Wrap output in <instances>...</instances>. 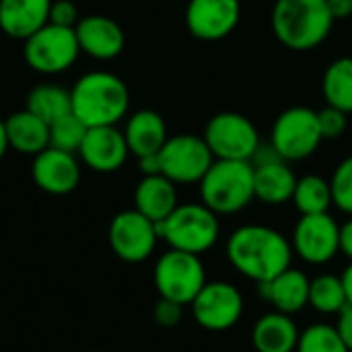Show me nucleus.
<instances>
[{"label": "nucleus", "instance_id": "f257e3e1", "mask_svg": "<svg viewBox=\"0 0 352 352\" xmlns=\"http://www.w3.org/2000/svg\"><path fill=\"white\" fill-rule=\"evenodd\" d=\"M227 258L239 274L262 285L291 268L293 245L272 227L243 225L231 233Z\"/></svg>", "mask_w": 352, "mask_h": 352}, {"label": "nucleus", "instance_id": "f03ea898", "mask_svg": "<svg viewBox=\"0 0 352 352\" xmlns=\"http://www.w3.org/2000/svg\"><path fill=\"white\" fill-rule=\"evenodd\" d=\"M72 113L87 126H116L130 107L126 82L105 70L82 74L70 89Z\"/></svg>", "mask_w": 352, "mask_h": 352}, {"label": "nucleus", "instance_id": "7ed1b4c3", "mask_svg": "<svg viewBox=\"0 0 352 352\" xmlns=\"http://www.w3.org/2000/svg\"><path fill=\"white\" fill-rule=\"evenodd\" d=\"M270 21L276 39L295 52L324 43L334 25L328 0H276Z\"/></svg>", "mask_w": 352, "mask_h": 352}, {"label": "nucleus", "instance_id": "20e7f679", "mask_svg": "<svg viewBox=\"0 0 352 352\" xmlns=\"http://www.w3.org/2000/svg\"><path fill=\"white\" fill-rule=\"evenodd\" d=\"M202 204L214 214L241 212L254 198V165L250 161L214 159L200 179Z\"/></svg>", "mask_w": 352, "mask_h": 352}, {"label": "nucleus", "instance_id": "39448f33", "mask_svg": "<svg viewBox=\"0 0 352 352\" xmlns=\"http://www.w3.org/2000/svg\"><path fill=\"white\" fill-rule=\"evenodd\" d=\"M157 231L159 239L171 250L200 256L214 248L221 235V225L219 214L204 204H177L165 221L157 223Z\"/></svg>", "mask_w": 352, "mask_h": 352}, {"label": "nucleus", "instance_id": "423d86ee", "mask_svg": "<svg viewBox=\"0 0 352 352\" xmlns=\"http://www.w3.org/2000/svg\"><path fill=\"white\" fill-rule=\"evenodd\" d=\"M80 54L74 27L47 23L23 41V56L31 70L39 74H60L68 70Z\"/></svg>", "mask_w": 352, "mask_h": 352}, {"label": "nucleus", "instance_id": "0eeeda50", "mask_svg": "<svg viewBox=\"0 0 352 352\" xmlns=\"http://www.w3.org/2000/svg\"><path fill=\"white\" fill-rule=\"evenodd\" d=\"M153 280L159 297L179 305H190L208 283L200 256L179 250H169L157 260Z\"/></svg>", "mask_w": 352, "mask_h": 352}, {"label": "nucleus", "instance_id": "6e6552de", "mask_svg": "<svg viewBox=\"0 0 352 352\" xmlns=\"http://www.w3.org/2000/svg\"><path fill=\"white\" fill-rule=\"evenodd\" d=\"M202 138L214 159L225 161H252L262 142L254 122L237 111L214 113L208 120Z\"/></svg>", "mask_w": 352, "mask_h": 352}, {"label": "nucleus", "instance_id": "1a4fd4ad", "mask_svg": "<svg viewBox=\"0 0 352 352\" xmlns=\"http://www.w3.org/2000/svg\"><path fill=\"white\" fill-rule=\"evenodd\" d=\"M324 140L318 111L309 107H289L285 109L270 134V144L276 148V153L289 163V161H303L311 157L320 142Z\"/></svg>", "mask_w": 352, "mask_h": 352}, {"label": "nucleus", "instance_id": "9d476101", "mask_svg": "<svg viewBox=\"0 0 352 352\" xmlns=\"http://www.w3.org/2000/svg\"><path fill=\"white\" fill-rule=\"evenodd\" d=\"M212 163L214 155L210 153L206 140L196 134L171 136L159 151L161 175L171 179L175 186L200 184Z\"/></svg>", "mask_w": 352, "mask_h": 352}, {"label": "nucleus", "instance_id": "9b49d317", "mask_svg": "<svg viewBox=\"0 0 352 352\" xmlns=\"http://www.w3.org/2000/svg\"><path fill=\"white\" fill-rule=\"evenodd\" d=\"M107 239L120 260L128 264H140L153 256L159 241V231L157 223L132 208L122 210L111 219Z\"/></svg>", "mask_w": 352, "mask_h": 352}, {"label": "nucleus", "instance_id": "f8f14e48", "mask_svg": "<svg viewBox=\"0 0 352 352\" xmlns=\"http://www.w3.org/2000/svg\"><path fill=\"white\" fill-rule=\"evenodd\" d=\"M196 324L210 332L231 330L243 316V295L225 280L206 283L190 303Z\"/></svg>", "mask_w": 352, "mask_h": 352}, {"label": "nucleus", "instance_id": "ddd939ff", "mask_svg": "<svg viewBox=\"0 0 352 352\" xmlns=\"http://www.w3.org/2000/svg\"><path fill=\"white\" fill-rule=\"evenodd\" d=\"M293 252L307 264L322 266L340 252V225L328 214H301L293 231Z\"/></svg>", "mask_w": 352, "mask_h": 352}, {"label": "nucleus", "instance_id": "4468645a", "mask_svg": "<svg viewBox=\"0 0 352 352\" xmlns=\"http://www.w3.org/2000/svg\"><path fill=\"white\" fill-rule=\"evenodd\" d=\"M239 19V0H190L186 8L188 31L202 41L225 39L235 31Z\"/></svg>", "mask_w": 352, "mask_h": 352}, {"label": "nucleus", "instance_id": "2eb2a0df", "mask_svg": "<svg viewBox=\"0 0 352 352\" xmlns=\"http://www.w3.org/2000/svg\"><path fill=\"white\" fill-rule=\"evenodd\" d=\"M31 175L39 190L54 196H64L76 190L80 182V165L72 153L47 146L35 155Z\"/></svg>", "mask_w": 352, "mask_h": 352}, {"label": "nucleus", "instance_id": "dca6fc26", "mask_svg": "<svg viewBox=\"0 0 352 352\" xmlns=\"http://www.w3.org/2000/svg\"><path fill=\"white\" fill-rule=\"evenodd\" d=\"M78 155L89 169L111 173L126 163L130 148L124 132H120L116 126H95L87 130Z\"/></svg>", "mask_w": 352, "mask_h": 352}, {"label": "nucleus", "instance_id": "f3484780", "mask_svg": "<svg viewBox=\"0 0 352 352\" xmlns=\"http://www.w3.org/2000/svg\"><path fill=\"white\" fill-rule=\"evenodd\" d=\"M80 52L95 60H113L122 54L126 37L122 27L105 14H87L76 27Z\"/></svg>", "mask_w": 352, "mask_h": 352}, {"label": "nucleus", "instance_id": "a211bd4d", "mask_svg": "<svg viewBox=\"0 0 352 352\" xmlns=\"http://www.w3.org/2000/svg\"><path fill=\"white\" fill-rule=\"evenodd\" d=\"M52 0H0V29L25 41L50 23Z\"/></svg>", "mask_w": 352, "mask_h": 352}, {"label": "nucleus", "instance_id": "6ab92c4d", "mask_svg": "<svg viewBox=\"0 0 352 352\" xmlns=\"http://www.w3.org/2000/svg\"><path fill=\"white\" fill-rule=\"evenodd\" d=\"M309 283L311 280L301 270L287 268L272 280L262 283L260 291L262 297L272 303L276 311L293 316L309 305Z\"/></svg>", "mask_w": 352, "mask_h": 352}, {"label": "nucleus", "instance_id": "aec40b11", "mask_svg": "<svg viewBox=\"0 0 352 352\" xmlns=\"http://www.w3.org/2000/svg\"><path fill=\"white\" fill-rule=\"evenodd\" d=\"M299 328L289 314H264L252 330V344L258 352H295L299 344Z\"/></svg>", "mask_w": 352, "mask_h": 352}, {"label": "nucleus", "instance_id": "412c9836", "mask_svg": "<svg viewBox=\"0 0 352 352\" xmlns=\"http://www.w3.org/2000/svg\"><path fill=\"white\" fill-rule=\"evenodd\" d=\"M124 136L130 153L138 159L146 155H157L169 138L163 116L153 109H140L132 113L124 128Z\"/></svg>", "mask_w": 352, "mask_h": 352}, {"label": "nucleus", "instance_id": "4be33fe9", "mask_svg": "<svg viewBox=\"0 0 352 352\" xmlns=\"http://www.w3.org/2000/svg\"><path fill=\"white\" fill-rule=\"evenodd\" d=\"M134 208L153 223L165 221L177 208L175 184L165 175H142L134 190Z\"/></svg>", "mask_w": 352, "mask_h": 352}, {"label": "nucleus", "instance_id": "5701e85b", "mask_svg": "<svg viewBox=\"0 0 352 352\" xmlns=\"http://www.w3.org/2000/svg\"><path fill=\"white\" fill-rule=\"evenodd\" d=\"M4 126L10 148H14L21 155L35 157L50 146V124H45L29 109L10 113L4 120Z\"/></svg>", "mask_w": 352, "mask_h": 352}, {"label": "nucleus", "instance_id": "b1692460", "mask_svg": "<svg viewBox=\"0 0 352 352\" xmlns=\"http://www.w3.org/2000/svg\"><path fill=\"white\" fill-rule=\"evenodd\" d=\"M297 177L287 161H272L254 167V194L264 204H285L293 200Z\"/></svg>", "mask_w": 352, "mask_h": 352}, {"label": "nucleus", "instance_id": "393cba45", "mask_svg": "<svg viewBox=\"0 0 352 352\" xmlns=\"http://www.w3.org/2000/svg\"><path fill=\"white\" fill-rule=\"evenodd\" d=\"M25 109L41 118L45 124H54L56 120L72 111L70 91L58 85H39L29 91Z\"/></svg>", "mask_w": 352, "mask_h": 352}, {"label": "nucleus", "instance_id": "a878e982", "mask_svg": "<svg viewBox=\"0 0 352 352\" xmlns=\"http://www.w3.org/2000/svg\"><path fill=\"white\" fill-rule=\"evenodd\" d=\"M322 91L328 105L352 113V58H338L326 68Z\"/></svg>", "mask_w": 352, "mask_h": 352}, {"label": "nucleus", "instance_id": "bb28decb", "mask_svg": "<svg viewBox=\"0 0 352 352\" xmlns=\"http://www.w3.org/2000/svg\"><path fill=\"white\" fill-rule=\"evenodd\" d=\"M293 204L301 214H322L334 204L332 186L320 175H303L297 179Z\"/></svg>", "mask_w": 352, "mask_h": 352}, {"label": "nucleus", "instance_id": "cd10ccee", "mask_svg": "<svg viewBox=\"0 0 352 352\" xmlns=\"http://www.w3.org/2000/svg\"><path fill=\"white\" fill-rule=\"evenodd\" d=\"M309 305L324 316H338L346 305L349 297L344 283L334 274H320L309 283Z\"/></svg>", "mask_w": 352, "mask_h": 352}, {"label": "nucleus", "instance_id": "c85d7f7f", "mask_svg": "<svg viewBox=\"0 0 352 352\" xmlns=\"http://www.w3.org/2000/svg\"><path fill=\"white\" fill-rule=\"evenodd\" d=\"M87 130L89 128L70 111L60 120H56L54 124H50V146L76 155L85 140Z\"/></svg>", "mask_w": 352, "mask_h": 352}, {"label": "nucleus", "instance_id": "c756f323", "mask_svg": "<svg viewBox=\"0 0 352 352\" xmlns=\"http://www.w3.org/2000/svg\"><path fill=\"white\" fill-rule=\"evenodd\" d=\"M295 352H351L342 342L336 326L314 324L301 332Z\"/></svg>", "mask_w": 352, "mask_h": 352}, {"label": "nucleus", "instance_id": "7c9ffc66", "mask_svg": "<svg viewBox=\"0 0 352 352\" xmlns=\"http://www.w3.org/2000/svg\"><path fill=\"white\" fill-rule=\"evenodd\" d=\"M332 200L342 212L352 217V157H346L334 171L332 179Z\"/></svg>", "mask_w": 352, "mask_h": 352}, {"label": "nucleus", "instance_id": "2f4dec72", "mask_svg": "<svg viewBox=\"0 0 352 352\" xmlns=\"http://www.w3.org/2000/svg\"><path fill=\"white\" fill-rule=\"evenodd\" d=\"M318 122H320V130H322V136L324 140H332V138H338L344 134L346 126H349V113L332 107V105H326L324 109L318 111Z\"/></svg>", "mask_w": 352, "mask_h": 352}, {"label": "nucleus", "instance_id": "473e14b6", "mask_svg": "<svg viewBox=\"0 0 352 352\" xmlns=\"http://www.w3.org/2000/svg\"><path fill=\"white\" fill-rule=\"evenodd\" d=\"M153 318H155V324L161 328H175L184 318V305L161 297L153 309Z\"/></svg>", "mask_w": 352, "mask_h": 352}, {"label": "nucleus", "instance_id": "72a5a7b5", "mask_svg": "<svg viewBox=\"0 0 352 352\" xmlns=\"http://www.w3.org/2000/svg\"><path fill=\"white\" fill-rule=\"evenodd\" d=\"M78 21H80L78 8L72 0H52L50 23L62 25V27H76Z\"/></svg>", "mask_w": 352, "mask_h": 352}, {"label": "nucleus", "instance_id": "f704fd0d", "mask_svg": "<svg viewBox=\"0 0 352 352\" xmlns=\"http://www.w3.org/2000/svg\"><path fill=\"white\" fill-rule=\"evenodd\" d=\"M336 330H338L342 342L346 344V349L352 352V305H346V307L338 314Z\"/></svg>", "mask_w": 352, "mask_h": 352}, {"label": "nucleus", "instance_id": "c9c22d12", "mask_svg": "<svg viewBox=\"0 0 352 352\" xmlns=\"http://www.w3.org/2000/svg\"><path fill=\"white\" fill-rule=\"evenodd\" d=\"M328 8L334 21H344L352 14V0H328Z\"/></svg>", "mask_w": 352, "mask_h": 352}, {"label": "nucleus", "instance_id": "e433bc0d", "mask_svg": "<svg viewBox=\"0 0 352 352\" xmlns=\"http://www.w3.org/2000/svg\"><path fill=\"white\" fill-rule=\"evenodd\" d=\"M138 169L142 175H159L161 165H159V153L157 155H146L138 159Z\"/></svg>", "mask_w": 352, "mask_h": 352}, {"label": "nucleus", "instance_id": "4c0bfd02", "mask_svg": "<svg viewBox=\"0 0 352 352\" xmlns=\"http://www.w3.org/2000/svg\"><path fill=\"white\" fill-rule=\"evenodd\" d=\"M340 252L352 262V219L340 227Z\"/></svg>", "mask_w": 352, "mask_h": 352}, {"label": "nucleus", "instance_id": "58836bf2", "mask_svg": "<svg viewBox=\"0 0 352 352\" xmlns=\"http://www.w3.org/2000/svg\"><path fill=\"white\" fill-rule=\"evenodd\" d=\"M342 283H344V291H346V297H349V305H352V262L346 266V270L342 272Z\"/></svg>", "mask_w": 352, "mask_h": 352}, {"label": "nucleus", "instance_id": "ea45409f", "mask_svg": "<svg viewBox=\"0 0 352 352\" xmlns=\"http://www.w3.org/2000/svg\"><path fill=\"white\" fill-rule=\"evenodd\" d=\"M8 148H10V144H8V136H6V126H4V120H0V161Z\"/></svg>", "mask_w": 352, "mask_h": 352}, {"label": "nucleus", "instance_id": "a19ab883", "mask_svg": "<svg viewBox=\"0 0 352 352\" xmlns=\"http://www.w3.org/2000/svg\"><path fill=\"white\" fill-rule=\"evenodd\" d=\"M93 352H103V351H93Z\"/></svg>", "mask_w": 352, "mask_h": 352}]
</instances>
